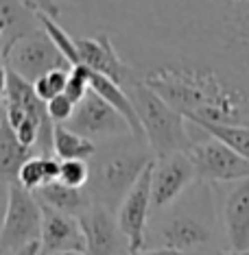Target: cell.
<instances>
[{
	"instance_id": "7a4b0ae2",
	"label": "cell",
	"mask_w": 249,
	"mask_h": 255,
	"mask_svg": "<svg viewBox=\"0 0 249 255\" xmlns=\"http://www.w3.org/2000/svg\"><path fill=\"white\" fill-rule=\"evenodd\" d=\"M125 92L134 101L138 118L142 123L144 142L155 159H164L175 153H186L193 144L188 135V120L177 109H173L164 98H160L147 83L129 77L125 81Z\"/></svg>"
},
{
	"instance_id": "603a6c76",
	"label": "cell",
	"mask_w": 249,
	"mask_h": 255,
	"mask_svg": "<svg viewBox=\"0 0 249 255\" xmlns=\"http://www.w3.org/2000/svg\"><path fill=\"white\" fill-rule=\"evenodd\" d=\"M68 74H70V70H55V72H48V74H44L42 79H37L35 83H33V90H35V94L42 98L44 103H50L53 98L66 94Z\"/></svg>"
},
{
	"instance_id": "5b68a950",
	"label": "cell",
	"mask_w": 249,
	"mask_h": 255,
	"mask_svg": "<svg viewBox=\"0 0 249 255\" xmlns=\"http://www.w3.org/2000/svg\"><path fill=\"white\" fill-rule=\"evenodd\" d=\"M2 66L13 70L28 83H35L44 74L55 70H70V61L66 59L59 48L50 42L44 28L26 35L11 48V53L2 59Z\"/></svg>"
},
{
	"instance_id": "7c38bea8",
	"label": "cell",
	"mask_w": 249,
	"mask_h": 255,
	"mask_svg": "<svg viewBox=\"0 0 249 255\" xmlns=\"http://www.w3.org/2000/svg\"><path fill=\"white\" fill-rule=\"evenodd\" d=\"M42 238H39V255H61V253H83L85 255V234L81 220L68 214L55 212L42 205Z\"/></svg>"
},
{
	"instance_id": "ba28073f",
	"label": "cell",
	"mask_w": 249,
	"mask_h": 255,
	"mask_svg": "<svg viewBox=\"0 0 249 255\" xmlns=\"http://www.w3.org/2000/svg\"><path fill=\"white\" fill-rule=\"evenodd\" d=\"M70 131L79 133L90 140L98 137H120V135H131V129L127 120L120 116L116 109L103 101L96 92H90L88 96L77 105V112L66 125Z\"/></svg>"
},
{
	"instance_id": "3957f363",
	"label": "cell",
	"mask_w": 249,
	"mask_h": 255,
	"mask_svg": "<svg viewBox=\"0 0 249 255\" xmlns=\"http://www.w3.org/2000/svg\"><path fill=\"white\" fill-rule=\"evenodd\" d=\"M155 161L151 150L140 148H109L98 153L90 161L88 192L98 205L109 212H118L127 194L138 183L142 172Z\"/></svg>"
},
{
	"instance_id": "4316f807",
	"label": "cell",
	"mask_w": 249,
	"mask_h": 255,
	"mask_svg": "<svg viewBox=\"0 0 249 255\" xmlns=\"http://www.w3.org/2000/svg\"><path fill=\"white\" fill-rule=\"evenodd\" d=\"M46 112H48L50 120H53L55 125H68L70 123V118L77 112V103H72L70 98L66 94L53 98L50 103H46Z\"/></svg>"
},
{
	"instance_id": "5bb4252c",
	"label": "cell",
	"mask_w": 249,
	"mask_h": 255,
	"mask_svg": "<svg viewBox=\"0 0 249 255\" xmlns=\"http://www.w3.org/2000/svg\"><path fill=\"white\" fill-rule=\"evenodd\" d=\"M77 48H79V61L83 66H88L92 72L112 79L118 85H125V81L129 79V70H127L125 61L118 57L112 39L107 35L77 39Z\"/></svg>"
},
{
	"instance_id": "277c9868",
	"label": "cell",
	"mask_w": 249,
	"mask_h": 255,
	"mask_svg": "<svg viewBox=\"0 0 249 255\" xmlns=\"http://www.w3.org/2000/svg\"><path fill=\"white\" fill-rule=\"evenodd\" d=\"M7 207L0 229V251L2 255H15L24 247L39 242L42 238V203L33 192L20 183H4Z\"/></svg>"
},
{
	"instance_id": "44dd1931",
	"label": "cell",
	"mask_w": 249,
	"mask_h": 255,
	"mask_svg": "<svg viewBox=\"0 0 249 255\" xmlns=\"http://www.w3.org/2000/svg\"><path fill=\"white\" fill-rule=\"evenodd\" d=\"M188 125L197 127L210 137H217L223 144H228L232 150L245 157L249 161V127L247 125H212V123H201V120H188Z\"/></svg>"
},
{
	"instance_id": "f546056e",
	"label": "cell",
	"mask_w": 249,
	"mask_h": 255,
	"mask_svg": "<svg viewBox=\"0 0 249 255\" xmlns=\"http://www.w3.org/2000/svg\"><path fill=\"white\" fill-rule=\"evenodd\" d=\"M61 255H83V253H61Z\"/></svg>"
},
{
	"instance_id": "cb8c5ba5",
	"label": "cell",
	"mask_w": 249,
	"mask_h": 255,
	"mask_svg": "<svg viewBox=\"0 0 249 255\" xmlns=\"http://www.w3.org/2000/svg\"><path fill=\"white\" fill-rule=\"evenodd\" d=\"M92 92V70L83 63L70 68V74H68V85H66V96L70 98L72 103L83 101Z\"/></svg>"
},
{
	"instance_id": "83f0119b",
	"label": "cell",
	"mask_w": 249,
	"mask_h": 255,
	"mask_svg": "<svg viewBox=\"0 0 249 255\" xmlns=\"http://www.w3.org/2000/svg\"><path fill=\"white\" fill-rule=\"evenodd\" d=\"M22 4H26L31 11L35 13H44V15H50V18L57 20L59 15V7L55 4V0H20Z\"/></svg>"
},
{
	"instance_id": "ffe728a7",
	"label": "cell",
	"mask_w": 249,
	"mask_h": 255,
	"mask_svg": "<svg viewBox=\"0 0 249 255\" xmlns=\"http://www.w3.org/2000/svg\"><path fill=\"white\" fill-rule=\"evenodd\" d=\"M55 155L61 161H85L96 155V144L90 137L70 131L66 125H55Z\"/></svg>"
},
{
	"instance_id": "9c48e42d",
	"label": "cell",
	"mask_w": 249,
	"mask_h": 255,
	"mask_svg": "<svg viewBox=\"0 0 249 255\" xmlns=\"http://www.w3.org/2000/svg\"><path fill=\"white\" fill-rule=\"evenodd\" d=\"M212 225L206 223L199 214L193 212H177L164 220V225L158 231V249H175V251H217L210 249L214 245Z\"/></svg>"
},
{
	"instance_id": "f1b7e54d",
	"label": "cell",
	"mask_w": 249,
	"mask_h": 255,
	"mask_svg": "<svg viewBox=\"0 0 249 255\" xmlns=\"http://www.w3.org/2000/svg\"><path fill=\"white\" fill-rule=\"evenodd\" d=\"M39 253H42V247H39V242H33V245L24 247L22 251H18L15 255H39Z\"/></svg>"
},
{
	"instance_id": "7402d4cb",
	"label": "cell",
	"mask_w": 249,
	"mask_h": 255,
	"mask_svg": "<svg viewBox=\"0 0 249 255\" xmlns=\"http://www.w3.org/2000/svg\"><path fill=\"white\" fill-rule=\"evenodd\" d=\"M39 18V24H42V28L46 31V35L50 37V42H53L57 48H59V53L66 57L68 61H70V66H79V48H77V39H72L70 35H68L63 28L57 24L55 18H50V15H44V13H37Z\"/></svg>"
},
{
	"instance_id": "d4e9b609",
	"label": "cell",
	"mask_w": 249,
	"mask_h": 255,
	"mask_svg": "<svg viewBox=\"0 0 249 255\" xmlns=\"http://www.w3.org/2000/svg\"><path fill=\"white\" fill-rule=\"evenodd\" d=\"M59 181L70 185V188H88L90 183V164L88 161H61V175Z\"/></svg>"
},
{
	"instance_id": "484cf974",
	"label": "cell",
	"mask_w": 249,
	"mask_h": 255,
	"mask_svg": "<svg viewBox=\"0 0 249 255\" xmlns=\"http://www.w3.org/2000/svg\"><path fill=\"white\" fill-rule=\"evenodd\" d=\"M225 2L234 11L232 24H234L236 37L249 46V0H225Z\"/></svg>"
},
{
	"instance_id": "6da1fadb",
	"label": "cell",
	"mask_w": 249,
	"mask_h": 255,
	"mask_svg": "<svg viewBox=\"0 0 249 255\" xmlns=\"http://www.w3.org/2000/svg\"><path fill=\"white\" fill-rule=\"evenodd\" d=\"M144 83L186 120L212 125H247L249 94L199 63H162L144 74Z\"/></svg>"
},
{
	"instance_id": "8fae6325",
	"label": "cell",
	"mask_w": 249,
	"mask_h": 255,
	"mask_svg": "<svg viewBox=\"0 0 249 255\" xmlns=\"http://www.w3.org/2000/svg\"><path fill=\"white\" fill-rule=\"evenodd\" d=\"M195 177L197 172L186 153H175L164 159H155L151 179L153 207L162 210V207H169L171 203H175Z\"/></svg>"
},
{
	"instance_id": "e0dca14e",
	"label": "cell",
	"mask_w": 249,
	"mask_h": 255,
	"mask_svg": "<svg viewBox=\"0 0 249 255\" xmlns=\"http://www.w3.org/2000/svg\"><path fill=\"white\" fill-rule=\"evenodd\" d=\"M33 155V148L24 146L18 135H15L13 127L9 125V120L0 118V175H2L4 183H15L22 166L26 164Z\"/></svg>"
},
{
	"instance_id": "d6986e66",
	"label": "cell",
	"mask_w": 249,
	"mask_h": 255,
	"mask_svg": "<svg viewBox=\"0 0 249 255\" xmlns=\"http://www.w3.org/2000/svg\"><path fill=\"white\" fill-rule=\"evenodd\" d=\"M61 175V159L53 157V155H35L22 166L18 181L24 190L35 194L37 190H42L44 185L59 181Z\"/></svg>"
},
{
	"instance_id": "9a60e30c",
	"label": "cell",
	"mask_w": 249,
	"mask_h": 255,
	"mask_svg": "<svg viewBox=\"0 0 249 255\" xmlns=\"http://www.w3.org/2000/svg\"><path fill=\"white\" fill-rule=\"evenodd\" d=\"M42 28L35 11H31L20 0H0V53L2 59L11 53L15 44L26 35Z\"/></svg>"
},
{
	"instance_id": "8992f818",
	"label": "cell",
	"mask_w": 249,
	"mask_h": 255,
	"mask_svg": "<svg viewBox=\"0 0 249 255\" xmlns=\"http://www.w3.org/2000/svg\"><path fill=\"white\" fill-rule=\"evenodd\" d=\"M186 155L201 181L239 183L249 179V161L217 137L193 142Z\"/></svg>"
},
{
	"instance_id": "52a82bcc",
	"label": "cell",
	"mask_w": 249,
	"mask_h": 255,
	"mask_svg": "<svg viewBox=\"0 0 249 255\" xmlns=\"http://www.w3.org/2000/svg\"><path fill=\"white\" fill-rule=\"evenodd\" d=\"M153 166L147 168L142 172V177L138 179V183L131 188V192L127 194L120 210L116 212L118 225L123 229V234L129 242L131 255H138L147 251V223H149V210L153 207V196H151V179H153Z\"/></svg>"
},
{
	"instance_id": "ac0fdd59",
	"label": "cell",
	"mask_w": 249,
	"mask_h": 255,
	"mask_svg": "<svg viewBox=\"0 0 249 255\" xmlns=\"http://www.w3.org/2000/svg\"><path fill=\"white\" fill-rule=\"evenodd\" d=\"M92 92H96L103 101H107L116 112H118L123 118L127 120L131 129V137L134 140H144V131H142V123L138 118V112H136V105L134 101L129 98V94L125 92L123 85L114 83L112 79L107 77H101V74L92 72Z\"/></svg>"
},
{
	"instance_id": "2e32d148",
	"label": "cell",
	"mask_w": 249,
	"mask_h": 255,
	"mask_svg": "<svg viewBox=\"0 0 249 255\" xmlns=\"http://www.w3.org/2000/svg\"><path fill=\"white\" fill-rule=\"evenodd\" d=\"M35 196L42 205L74 218H81L83 214H88L94 205V199L88 192V188H70V185L61 181L44 185L42 190L35 192Z\"/></svg>"
},
{
	"instance_id": "4fadbf2b",
	"label": "cell",
	"mask_w": 249,
	"mask_h": 255,
	"mask_svg": "<svg viewBox=\"0 0 249 255\" xmlns=\"http://www.w3.org/2000/svg\"><path fill=\"white\" fill-rule=\"evenodd\" d=\"M221 223L230 251H249V179L230 183L221 201Z\"/></svg>"
},
{
	"instance_id": "30bf717a",
	"label": "cell",
	"mask_w": 249,
	"mask_h": 255,
	"mask_svg": "<svg viewBox=\"0 0 249 255\" xmlns=\"http://www.w3.org/2000/svg\"><path fill=\"white\" fill-rule=\"evenodd\" d=\"M79 220L85 234V255H131L118 218L107 207L94 203Z\"/></svg>"
}]
</instances>
